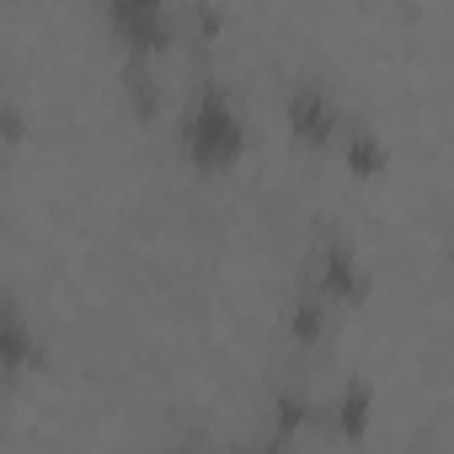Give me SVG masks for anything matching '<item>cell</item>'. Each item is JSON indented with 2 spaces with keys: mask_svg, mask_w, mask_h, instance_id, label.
Listing matches in <instances>:
<instances>
[{
  "mask_svg": "<svg viewBox=\"0 0 454 454\" xmlns=\"http://www.w3.org/2000/svg\"><path fill=\"white\" fill-rule=\"evenodd\" d=\"M176 145H182V155L198 171H224V166L241 160V150H247V113L231 97V86L203 81L192 91V102L176 118Z\"/></svg>",
  "mask_w": 454,
  "mask_h": 454,
  "instance_id": "cell-1",
  "label": "cell"
},
{
  "mask_svg": "<svg viewBox=\"0 0 454 454\" xmlns=\"http://www.w3.org/2000/svg\"><path fill=\"white\" fill-rule=\"evenodd\" d=\"M284 118H289V134H294V139H305V145L342 139V129H348V118H342V107H337V97H332L321 81H289Z\"/></svg>",
  "mask_w": 454,
  "mask_h": 454,
  "instance_id": "cell-2",
  "label": "cell"
},
{
  "mask_svg": "<svg viewBox=\"0 0 454 454\" xmlns=\"http://www.w3.org/2000/svg\"><path fill=\"white\" fill-rule=\"evenodd\" d=\"M107 22H113V33L129 43L134 59L166 49V38H171V27H176L160 0H107Z\"/></svg>",
  "mask_w": 454,
  "mask_h": 454,
  "instance_id": "cell-3",
  "label": "cell"
},
{
  "mask_svg": "<svg viewBox=\"0 0 454 454\" xmlns=\"http://www.w3.org/2000/svg\"><path fill=\"white\" fill-rule=\"evenodd\" d=\"M316 294H321L326 305H332V300L358 305V300L369 294V268H364V257H358L353 241H326V247H321V262H316Z\"/></svg>",
  "mask_w": 454,
  "mask_h": 454,
  "instance_id": "cell-4",
  "label": "cell"
},
{
  "mask_svg": "<svg viewBox=\"0 0 454 454\" xmlns=\"http://www.w3.org/2000/svg\"><path fill=\"white\" fill-rule=\"evenodd\" d=\"M337 150H342L348 171H358V176H380V171L390 166V145H385L369 123H348L342 139H337Z\"/></svg>",
  "mask_w": 454,
  "mask_h": 454,
  "instance_id": "cell-5",
  "label": "cell"
},
{
  "mask_svg": "<svg viewBox=\"0 0 454 454\" xmlns=\"http://www.w3.org/2000/svg\"><path fill=\"white\" fill-rule=\"evenodd\" d=\"M369 422H374V385H369V380H348L342 395L332 401V427H337L342 438H364Z\"/></svg>",
  "mask_w": 454,
  "mask_h": 454,
  "instance_id": "cell-6",
  "label": "cell"
},
{
  "mask_svg": "<svg viewBox=\"0 0 454 454\" xmlns=\"http://www.w3.org/2000/svg\"><path fill=\"white\" fill-rule=\"evenodd\" d=\"M38 358V337L22 316V305H6V321H0V364H6V374H22L27 364Z\"/></svg>",
  "mask_w": 454,
  "mask_h": 454,
  "instance_id": "cell-7",
  "label": "cell"
},
{
  "mask_svg": "<svg viewBox=\"0 0 454 454\" xmlns=\"http://www.w3.org/2000/svg\"><path fill=\"white\" fill-rule=\"evenodd\" d=\"M321 332H326V300L321 294H300L289 305V337L294 342H316Z\"/></svg>",
  "mask_w": 454,
  "mask_h": 454,
  "instance_id": "cell-8",
  "label": "cell"
},
{
  "mask_svg": "<svg viewBox=\"0 0 454 454\" xmlns=\"http://www.w3.org/2000/svg\"><path fill=\"white\" fill-rule=\"evenodd\" d=\"M257 454H289V443H278V438H273V443H268V449H257Z\"/></svg>",
  "mask_w": 454,
  "mask_h": 454,
  "instance_id": "cell-9",
  "label": "cell"
},
{
  "mask_svg": "<svg viewBox=\"0 0 454 454\" xmlns=\"http://www.w3.org/2000/svg\"><path fill=\"white\" fill-rule=\"evenodd\" d=\"M171 454H198V449H171Z\"/></svg>",
  "mask_w": 454,
  "mask_h": 454,
  "instance_id": "cell-10",
  "label": "cell"
},
{
  "mask_svg": "<svg viewBox=\"0 0 454 454\" xmlns=\"http://www.w3.org/2000/svg\"><path fill=\"white\" fill-rule=\"evenodd\" d=\"M449 268H454V257H449Z\"/></svg>",
  "mask_w": 454,
  "mask_h": 454,
  "instance_id": "cell-11",
  "label": "cell"
}]
</instances>
